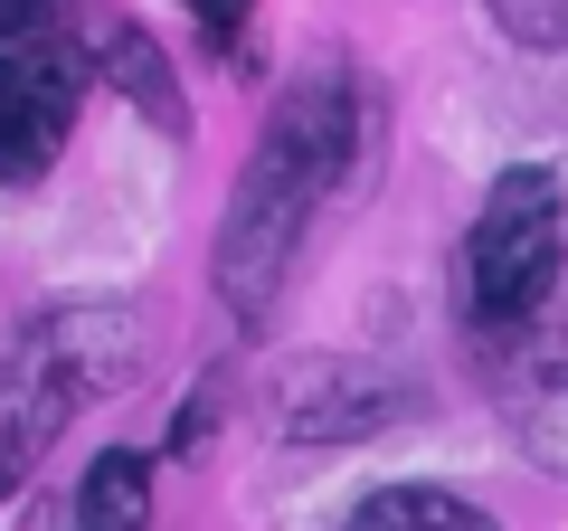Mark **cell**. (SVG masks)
Here are the masks:
<instances>
[{"mask_svg":"<svg viewBox=\"0 0 568 531\" xmlns=\"http://www.w3.org/2000/svg\"><path fill=\"white\" fill-rule=\"evenodd\" d=\"M114 86H123V96H152V114L181 123V96H171V77H162V58H152V39H114Z\"/></svg>","mask_w":568,"mask_h":531,"instance_id":"obj_8","label":"cell"},{"mask_svg":"<svg viewBox=\"0 0 568 531\" xmlns=\"http://www.w3.org/2000/svg\"><path fill=\"white\" fill-rule=\"evenodd\" d=\"M351 531H493L474 503H455V493H426V484H398V493H369V512Z\"/></svg>","mask_w":568,"mask_h":531,"instance_id":"obj_7","label":"cell"},{"mask_svg":"<svg viewBox=\"0 0 568 531\" xmlns=\"http://www.w3.org/2000/svg\"><path fill=\"white\" fill-rule=\"evenodd\" d=\"M142 512H152V465L133 447L95 455L85 465V493H77V531H142Z\"/></svg>","mask_w":568,"mask_h":531,"instance_id":"obj_6","label":"cell"},{"mask_svg":"<svg viewBox=\"0 0 568 531\" xmlns=\"http://www.w3.org/2000/svg\"><path fill=\"white\" fill-rule=\"evenodd\" d=\"M190 10H200L209 29H227V20H237V10H246V0H190Z\"/></svg>","mask_w":568,"mask_h":531,"instance_id":"obj_11","label":"cell"},{"mask_svg":"<svg viewBox=\"0 0 568 531\" xmlns=\"http://www.w3.org/2000/svg\"><path fill=\"white\" fill-rule=\"evenodd\" d=\"M48 342H58V361H67V380H77V389H123V380L142 370V323H133L123 304H77V313H58Z\"/></svg>","mask_w":568,"mask_h":531,"instance_id":"obj_5","label":"cell"},{"mask_svg":"<svg viewBox=\"0 0 568 531\" xmlns=\"http://www.w3.org/2000/svg\"><path fill=\"white\" fill-rule=\"evenodd\" d=\"M342 162H351V96L332 77L294 86V96L275 104V123H265V143H256V162H246L227 219H219V294L246 323L275 304L284 266L304 247V219H313V200L342 181Z\"/></svg>","mask_w":568,"mask_h":531,"instance_id":"obj_1","label":"cell"},{"mask_svg":"<svg viewBox=\"0 0 568 531\" xmlns=\"http://www.w3.org/2000/svg\"><path fill=\"white\" fill-rule=\"evenodd\" d=\"M77 399H85V389L67 380L58 342H48V323H39L10 361H0V493L29 484V465L58 447V428H67V409H77Z\"/></svg>","mask_w":568,"mask_h":531,"instance_id":"obj_4","label":"cell"},{"mask_svg":"<svg viewBox=\"0 0 568 531\" xmlns=\"http://www.w3.org/2000/svg\"><path fill=\"white\" fill-rule=\"evenodd\" d=\"M77 123V58L10 48L0 58V181H39Z\"/></svg>","mask_w":568,"mask_h":531,"instance_id":"obj_3","label":"cell"},{"mask_svg":"<svg viewBox=\"0 0 568 531\" xmlns=\"http://www.w3.org/2000/svg\"><path fill=\"white\" fill-rule=\"evenodd\" d=\"M493 20L511 39H530V48H559L568 39V0H493Z\"/></svg>","mask_w":568,"mask_h":531,"instance_id":"obj_9","label":"cell"},{"mask_svg":"<svg viewBox=\"0 0 568 531\" xmlns=\"http://www.w3.org/2000/svg\"><path fill=\"white\" fill-rule=\"evenodd\" d=\"M465 266H474V313L484 323H521L549 294V275H559V181L549 171H511L484 200V219H474Z\"/></svg>","mask_w":568,"mask_h":531,"instance_id":"obj_2","label":"cell"},{"mask_svg":"<svg viewBox=\"0 0 568 531\" xmlns=\"http://www.w3.org/2000/svg\"><path fill=\"white\" fill-rule=\"evenodd\" d=\"M58 20V0H0V39H39Z\"/></svg>","mask_w":568,"mask_h":531,"instance_id":"obj_10","label":"cell"}]
</instances>
